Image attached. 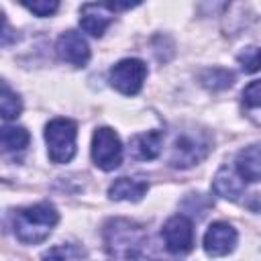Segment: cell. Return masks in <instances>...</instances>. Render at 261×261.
<instances>
[{
  "instance_id": "obj_10",
  "label": "cell",
  "mask_w": 261,
  "mask_h": 261,
  "mask_svg": "<svg viewBox=\"0 0 261 261\" xmlns=\"http://www.w3.org/2000/svg\"><path fill=\"white\" fill-rule=\"evenodd\" d=\"M80 24L86 33H90L92 37H102L104 31L108 29V24L112 22V10L108 8V4H98V2H90L84 4L80 10Z\"/></svg>"
},
{
  "instance_id": "obj_6",
  "label": "cell",
  "mask_w": 261,
  "mask_h": 261,
  "mask_svg": "<svg viewBox=\"0 0 261 261\" xmlns=\"http://www.w3.org/2000/svg\"><path fill=\"white\" fill-rule=\"evenodd\" d=\"M147 77V65L141 59H122L110 69V84L120 94L135 96Z\"/></svg>"
},
{
  "instance_id": "obj_12",
  "label": "cell",
  "mask_w": 261,
  "mask_h": 261,
  "mask_svg": "<svg viewBox=\"0 0 261 261\" xmlns=\"http://www.w3.org/2000/svg\"><path fill=\"white\" fill-rule=\"evenodd\" d=\"M212 186H214V192L226 200H237L245 192V179L239 175L237 169H230L226 165L216 173Z\"/></svg>"
},
{
  "instance_id": "obj_3",
  "label": "cell",
  "mask_w": 261,
  "mask_h": 261,
  "mask_svg": "<svg viewBox=\"0 0 261 261\" xmlns=\"http://www.w3.org/2000/svg\"><path fill=\"white\" fill-rule=\"evenodd\" d=\"M77 126L69 118H53L45 126V141L49 149V159L53 163H69L75 155Z\"/></svg>"
},
{
  "instance_id": "obj_15",
  "label": "cell",
  "mask_w": 261,
  "mask_h": 261,
  "mask_svg": "<svg viewBox=\"0 0 261 261\" xmlns=\"http://www.w3.org/2000/svg\"><path fill=\"white\" fill-rule=\"evenodd\" d=\"M31 141V135L24 126H4L2 128V149L6 153L10 151H22Z\"/></svg>"
},
{
  "instance_id": "obj_19",
  "label": "cell",
  "mask_w": 261,
  "mask_h": 261,
  "mask_svg": "<svg viewBox=\"0 0 261 261\" xmlns=\"http://www.w3.org/2000/svg\"><path fill=\"white\" fill-rule=\"evenodd\" d=\"M239 63L247 73H255L261 69V49L259 47H247L239 53Z\"/></svg>"
},
{
  "instance_id": "obj_7",
  "label": "cell",
  "mask_w": 261,
  "mask_h": 261,
  "mask_svg": "<svg viewBox=\"0 0 261 261\" xmlns=\"http://www.w3.org/2000/svg\"><path fill=\"white\" fill-rule=\"evenodd\" d=\"M161 234H163V241H165V249L173 255L188 253L194 245V226H192V220L184 214L171 216L163 224Z\"/></svg>"
},
{
  "instance_id": "obj_2",
  "label": "cell",
  "mask_w": 261,
  "mask_h": 261,
  "mask_svg": "<svg viewBox=\"0 0 261 261\" xmlns=\"http://www.w3.org/2000/svg\"><path fill=\"white\" fill-rule=\"evenodd\" d=\"M106 249L116 261H137L145 243V234L141 226L130 220H110L104 228Z\"/></svg>"
},
{
  "instance_id": "obj_9",
  "label": "cell",
  "mask_w": 261,
  "mask_h": 261,
  "mask_svg": "<svg viewBox=\"0 0 261 261\" xmlns=\"http://www.w3.org/2000/svg\"><path fill=\"white\" fill-rule=\"evenodd\" d=\"M57 55L71 65H86L90 59V47L77 31H65L57 39Z\"/></svg>"
},
{
  "instance_id": "obj_4",
  "label": "cell",
  "mask_w": 261,
  "mask_h": 261,
  "mask_svg": "<svg viewBox=\"0 0 261 261\" xmlns=\"http://www.w3.org/2000/svg\"><path fill=\"white\" fill-rule=\"evenodd\" d=\"M208 151H210V139L206 137L204 130L184 133L173 143L169 163L173 167H190V165L198 163L200 159H204Z\"/></svg>"
},
{
  "instance_id": "obj_1",
  "label": "cell",
  "mask_w": 261,
  "mask_h": 261,
  "mask_svg": "<svg viewBox=\"0 0 261 261\" xmlns=\"http://www.w3.org/2000/svg\"><path fill=\"white\" fill-rule=\"evenodd\" d=\"M57 220H59V214H57L55 206L49 202L18 208L14 212V220H12L14 234L24 245L43 243L49 237V232L53 230V226L57 224Z\"/></svg>"
},
{
  "instance_id": "obj_13",
  "label": "cell",
  "mask_w": 261,
  "mask_h": 261,
  "mask_svg": "<svg viewBox=\"0 0 261 261\" xmlns=\"http://www.w3.org/2000/svg\"><path fill=\"white\" fill-rule=\"evenodd\" d=\"M161 143H163V133H159V130H149V133L137 135L130 141L133 155L137 159H141V161H151V159H155L159 155Z\"/></svg>"
},
{
  "instance_id": "obj_18",
  "label": "cell",
  "mask_w": 261,
  "mask_h": 261,
  "mask_svg": "<svg viewBox=\"0 0 261 261\" xmlns=\"http://www.w3.org/2000/svg\"><path fill=\"white\" fill-rule=\"evenodd\" d=\"M232 80H234V75L220 67H214V69H208L202 73V84L210 90H224L232 84Z\"/></svg>"
},
{
  "instance_id": "obj_16",
  "label": "cell",
  "mask_w": 261,
  "mask_h": 261,
  "mask_svg": "<svg viewBox=\"0 0 261 261\" xmlns=\"http://www.w3.org/2000/svg\"><path fill=\"white\" fill-rule=\"evenodd\" d=\"M84 259H86V251L75 243H63L51 247L43 255V261H84Z\"/></svg>"
},
{
  "instance_id": "obj_20",
  "label": "cell",
  "mask_w": 261,
  "mask_h": 261,
  "mask_svg": "<svg viewBox=\"0 0 261 261\" xmlns=\"http://www.w3.org/2000/svg\"><path fill=\"white\" fill-rule=\"evenodd\" d=\"M22 6L29 8L37 16H51L53 12H57L59 2H55V0H37V2H22Z\"/></svg>"
},
{
  "instance_id": "obj_8",
  "label": "cell",
  "mask_w": 261,
  "mask_h": 261,
  "mask_svg": "<svg viewBox=\"0 0 261 261\" xmlns=\"http://www.w3.org/2000/svg\"><path fill=\"white\" fill-rule=\"evenodd\" d=\"M237 245V230L228 222H212L204 234V251L210 257L228 255Z\"/></svg>"
},
{
  "instance_id": "obj_21",
  "label": "cell",
  "mask_w": 261,
  "mask_h": 261,
  "mask_svg": "<svg viewBox=\"0 0 261 261\" xmlns=\"http://www.w3.org/2000/svg\"><path fill=\"white\" fill-rule=\"evenodd\" d=\"M243 102L251 108H261V80L251 82L243 90Z\"/></svg>"
},
{
  "instance_id": "obj_5",
  "label": "cell",
  "mask_w": 261,
  "mask_h": 261,
  "mask_svg": "<svg viewBox=\"0 0 261 261\" xmlns=\"http://www.w3.org/2000/svg\"><path fill=\"white\" fill-rule=\"evenodd\" d=\"M92 159L104 171L116 169L120 165V161H122V145H120L118 135L112 128L100 126V128L94 130V137H92Z\"/></svg>"
},
{
  "instance_id": "obj_11",
  "label": "cell",
  "mask_w": 261,
  "mask_h": 261,
  "mask_svg": "<svg viewBox=\"0 0 261 261\" xmlns=\"http://www.w3.org/2000/svg\"><path fill=\"white\" fill-rule=\"evenodd\" d=\"M234 169L245 181H261V145H251L239 151Z\"/></svg>"
},
{
  "instance_id": "obj_17",
  "label": "cell",
  "mask_w": 261,
  "mask_h": 261,
  "mask_svg": "<svg viewBox=\"0 0 261 261\" xmlns=\"http://www.w3.org/2000/svg\"><path fill=\"white\" fill-rule=\"evenodd\" d=\"M0 110H2V118L4 120H12L20 114L22 110V102L20 98L8 88L6 82H2V94H0Z\"/></svg>"
},
{
  "instance_id": "obj_14",
  "label": "cell",
  "mask_w": 261,
  "mask_h": 261,
  "mask_svg": "<svg viewBox=\"0 0 261 261\" xmlns=\"http://www.w3.org/2000/svg\"><path fill=\"white\" fill-rule=\"evenodd\" d=\"M147 181L139 179V177H118L110 188H108V196L112 200H130L137 202L145 196L147 192Z\"/></svg>"
}]
</instances>
